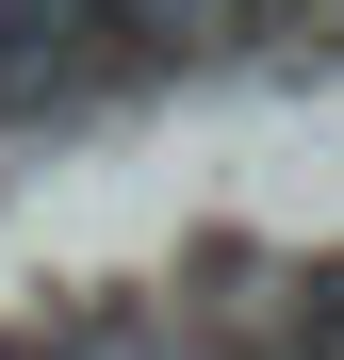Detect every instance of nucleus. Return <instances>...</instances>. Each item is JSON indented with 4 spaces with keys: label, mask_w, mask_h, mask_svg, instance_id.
<instances>
[{
    "label": "nucleus",
    "mask_w": 344,
    "mask_h": 360,
    "mask_svg": "<svg viewBox=\"0 0 344 360\" xmlns=\"http://www.w3.org/2000/svg\"><path fill=\"white\" fill-rule=\"evenodd\" d=\"M229 49V0H98V66H197Z\"/></svg>",
    "instance_id": "f257e3e1"
},
{
    "label": "nucleus",
    "mask_w": 344,
    "mask_h": 360,
    "mask_svg": "<svg viewBox=\"0 0 344 360\" xmlns=\"http://www.w3.org/2000/svg\"><path fill=\"white\" fill-rule=\"evenodd\" d=\"M98 66V0H0V82H66Z\"/></svg>",
    "instance_id": "f03ea898"
},
{
    "label": "nucleus",
    "mask_w": 344,
    "mask_h": 360,
    "mask_svg": "<svg viewBox=\"0 0 344 360\" xmlns=\"http://www.w3.org/2000/svg\"><path fill=\"white\" fill-rule=\"evenodd\" d=\"M279 17H295V0H279ZM312 17H344V0H312Z\"/></svg>",
    "instance_id": "7ed1b4c3"
},
{
    "label": "nucleus",
    "mask_w": 344,
    "mask_h": 360,
    "mask_svg": "<svg viewBox=\"0 0 344 360\" xmlns=\"http://www.w3.org/2000/svg\"><path fill=\"white\" fill-rule=\"evenodd\" d=\"M49 360H66V344H49Z\"/></svg>",
    "instance_id": "20e7f679"
}]
</instances>
